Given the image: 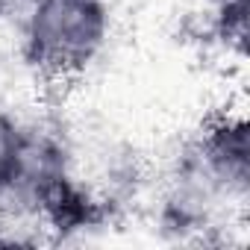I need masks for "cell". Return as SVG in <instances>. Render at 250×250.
Segmentation results:
<instances>
[{"mask_svg":"<svg viewBox=\"0 0 250 250\" xmlns=\"http://www.w3.org/2000/svg\"><path fill=\"white\" fill-rule=\"evenodd\" d=\"M21 56L47 85L77 83L109 39V0H27Z\"/></svg>","mask_w":250,"mask_h":250,"instance_id":"cell-2","label":"cell"},{"mask_svg":"<svg viewBox=\"0 0 250 250\" xmlns=\"http://www.w3.org/2000/svg\"><path fill=\"white\" fill-rule=\"evenodd\" d=\"M250 183L247 124L238 115L218 112L186 145L177 159L174 186L165 200V227L186 232L209 227L218 206L244 200Z\"/></svg>","mask_w":250,"mask_h":250,"instance_id":"cell-1","label":"cell"},{"mask_svg":"<svg viewBox=\"0 0 250 250\" xmlns=\"http://www.w3.org/2000/svg\"><path fill=\"white\" fill-rule=\"evenodd\" d=\"M21 3H27V0H0V18H3V15H9L12 9H18Z\"/></svg>","mask_w":250,"mask_h":250,"instance_id":"cell-5","label":"cell"},{"mask_svg":"<svg viewBox=\"0 0 250 250\" xmlns=\"http://www.w3.org/2000/svg\"><path fill=\"white\" fill-rule=\"evenodd\" d=\"M215 9V33L224 44H232L235 50L244 47L247 39V0H209Z\"/></svg>","mask_w":250,"mask_h":250,"instance_id":"cell-4","label":"cell"},{"mask_svg":"<svg viewBox=\"0 0 250 250\" xmlns=\"http://www.w3.org/2000/svg\"><path fill=\"white\" fill-rule=\"evenodd\" d=\"M27 150H30V127H24L6 109H0V212L3 215L9 212L18 194L27 165Z\"/></svg>","mask_w":250,"mask_h":250,"instance_id":"cell-3","label":"cell"}]
</instances>
